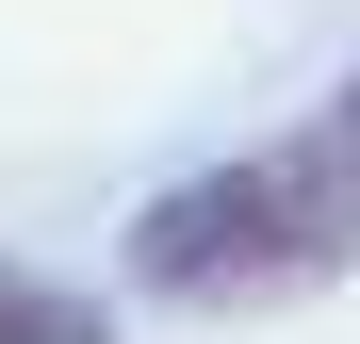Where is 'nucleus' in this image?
<instances>
[{"label":"nucleus","instance_id":"nucleus-1","mask_svg":"<svg viewBox=\"0 0 360 344\" xmlns=\"http://www.w3.org/2000/svg\"><path fill=\"white\" fill-rule=\"evenodd\" d=\"M344 262H360V82L295 148L197 164V181H164L131 213V279L180 295V312H262V295H311Z\"/></svg>","mask_w":360,"mask_h":344},{"label":"nucleus","instance_id":"nucleus-2","mask_svg":"<svg viewBox=\"0 0 360 344\" xmlns=\"http://www.w3.org/2000/svg\"><path fill=\"white\" fill-rule=\"evenodd\" d=\"M0 344H115V312L66 295V279H33V262H0Z\"/></svg>","mask_w":360,"mask_h":344}]
</instances>
